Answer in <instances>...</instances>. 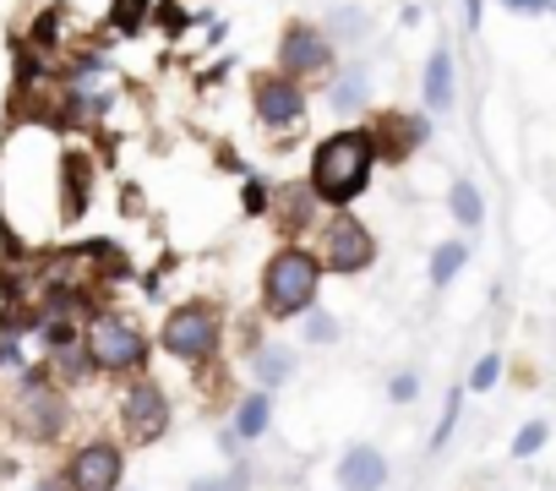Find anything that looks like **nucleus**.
<instances>
[{
  "label": "nucleus",
  "instance_id": "obj_1",
  "mask_svg": "<svg viewBox=\"0 0 556 491\" xmlns=\"http://www.w3.org/2000/svg\"><path fill=\"white\" fill-rule=\"evenodd\" d=\"M61 137L45 121L17 126L7 142H0V213H7V229L28 246L50 240L61 224Z\"/></svg>",
  "mask_w": 556,
  "mask_h": 491
},
{
  "label": "nucleus",
  "instance_id": "obj_2",
  "mask_svg": "<svg viewBox=\"0 0 556 491\" xmlns=\"http://www.w3.org/2000/svg\"><path fill=\"white\" fill-rule=\"evenodd\" d=\"M77 410H72V388H61L50 377V366H28L17 377V393L7 399V426L17 442L28 448H55L72 431Z\"/></svg>",
  "mask_w": 556,
  "mask_h": 491
},
{
  "label": "nucleus",
  "instance_id": "obj_3",
  "mask_svg": "<svg viewBox=\"0 0 556 491\" xmlns=\"http://www.w3.org/2000/svg\"><path fill=\"white\" fill-rule=\"evenodd\" d=\"M377 169V137L371 131H333L312 153V191L328 207H350Z\"/></svg>",
  "mask_w": 556,
  "mask_h": 491
},
{
  "label": "nucleus",
  "instance_id": "obj_4",
  "mask_svg": "<svg viewBox=\"0 0 556 491\" xmlns=\"http://www.w3.org/2000/svg\"><path fill=\"white\" fill-rule=\"evenodd\" d=\"M323 290V257H312L306 246H278L273 263L262 268V306L273 317H306Z\"/></svg>",
  "mask_w": 556,
  "mask_h": 491
},
{
  "label": "nucleus",
  "instance_id": "obj_5",
  "mask_svg": "<svg viewBox=\"0 0 556 491\" xmlns=\"http://www.w3.org/2000/svg\"><path fill=\"white\" fill-rule=\"evenodd\" d=\"M83 344H88L93 372H104V377H142V366H148V333L121 312H93L83 328Z\"/></svg>",
  "mask_w": 556,
  "mask_h": 491
},
{
  "label": "nucleus",
  "instance_id": "obj_6",
  "mask_svg": "<svg viewBox=\"0 0 556 491\" xmlns=\"http://www.w3.org/2000/svg\"><path fill=\"white\" fill-rule=\"evenodd\" d=\"M218 333H224L218 312H213L207 301H191V306H175V312L159 323V350H164L169 361H207V355L218 350Z\"/></svg>",
  "mask_w": 556,
  "mask_h": 491
},
{
  "label": "nucleus",
  "instance_id": "obj_7",
  "mask_svg": "<svg viewBox=\"0 0 556 491\" xmlns=\"http://www.w3.org/2000/svg\"><path fill=\"white\" fill-rule=\"evenodd\" d=\"M61 480H66V491H121L126 486V448L110 437H88L66 453Z\"/></svg>",
  "mask_w": 556,
  "mask_h": 491
},
{
  "label": "nucleus",
  "instance_id": "obj_8",
  "mask_svg": "<svg viewBox=\"0 0 556 491\" xmlns=\"http://www.w3.org/2000/svg\"><path fill=\"white\" fill-rule=\"evenodd\" d=\"M115 415H121V431H126V442H137V448L159 442V437L169 431V420H175V410H169V393H164L153 377H131V382H126V393L115 399Z\"/></svg>",
  "mask_w": 556,
  "mask_h": 491
},
{
  "label": "nucleus",
  "instance_id": "obj_9",
  "mask_svg": "<svg viewBox=\"0 0 556 491\" xmlns=\"http://www.w3.org/2000/svg\"><path fill=\"white\" fill-rule=\"evenodd\" d=\"M377 263V235L355 218V213H333L323 224V268L328 274H366Z\"/></svg>",
  "mask_w": 556,
  "mask_h": 491
},
{
  "label": "nucleus",
  "instance_id": "obj_10",
  "mask_svg": "<svg viewBox=\"0 0 556 491\" xmlns=\"http://www.w3.org/2000/svg\"><path fill=\"white\" fill-rule=\"evenodd\" d=\"M251 115L267 126V131H295L306 121V93L295 77H256L251 83Z\"/></svg>",
  "mask_w": 556,
  "mask_h": 491
},
{
  "label": "nucleus",
  "instance_id": "obj_11",
  "mask_svg": "<svg viewBox=\"0 0 556 491\" xmlns=\"http://www.w3.org/2000/svg\"><path fill=\"white\" fill-rule=\"evenodd\" d=\"M333 66V39L312 23H290L285 34H278V72L285 77H323Z\"/></svg>",
  "mask_w": 556,
  "mask_h": 491
},
{
  "label": "nucleus",
  "instance_id": "obj_12",
  "mask_svg": "<svg viewBox=\"0 0 556 491\" xmlns=\"http://www.w3.org/2000/svg\"><path fill=\"white\" fill-rule=\"evenodd\" d=\"M388 475H393V464H388V453H382L377 442H350V448L333 458L339 491H382Z\"/></svg>",
  "mask_w": 556,
  "mask_h": 491
},
{
  "label": "nucleus",
  "instance_id": "obj_13",
  "mask_svg": "<svg viewBox=\"0 0 556 491\" xmlns=\"http://www.w3.org/2000/svg\"><path fill=\"white\" fill-rule=\"evenodd\" d=\"M245 372L262 393H278V388H290L295 382V344L285 339H262L251 355H245Z\"/></svg>",
  "mask_w": 556,
  "mask_h": 491
},
{
  "label": "nucleus",
  "instance_id": "obj_14",
  "mask_svg": "<svg viewBox=\"0 0 556 491\" xmlns=\"http://www.w3.org/2000/svg\"><path fill=\"white\" fill-rule=\"evenodd\" d=\"M453 93H458V66H453V50L437 45L426 55V72H420V99H426L431 115H447L453 110Z\"/></svg>",
  "mask_w": 556,
  "mask_h": 491
},
{
  "label": "nucleus",
  "instance_id": "obj_15",
  "mask_svg": "<svg viewBox=\"0 0 556 491\" xmlns=\"http://www.w3.org/2000/svg\"><path fill=\"white\" fill-rule=\"evenodd\" d=\"M88 191H93V164L88 153H72L61 159V224H77L88 213Z\"/></svg>",
  "mask_w": 556,
  "mask_h": 491
},
{
  "label": "nucleus",
  "instance_id": "obj_16",
  "mask_svg": "<svg viewBox=\"0 0 556 491\" xmlns=\"http://www.w3.org/2000/svg\"><path fill=\"white\" fill-rule=\"evenodd\" d=\"M371 83H377L371 61H350V66H339V77L328 83V104H333L339 115H355V110L371 104Z\"/></svg>",
  "mask_w": 556,
  "mask_h": 491
},
{
  "label": "nucleus",
  "instance_id": "obj_17",
  "mask_svg": "<svg viewBox=\"0 0 556 491\" xmlns=\"http://www.w3.org/2000/svg\"><path fill=\"white\" fill-rule=\"evenodd\" d=\"M229 431L251 448V442H262L267 431H273V393H240L235 399V415H229Z\"/></svg>",
  "mask_w": 556,
  "mask_h": 491
},
{
  "label": "nucleus",
  "instance_id": "obj_18",
  "mask_svg": "<svg viewBox=\"0 0 556 491\" xmlns=\"http://www.w3.org/2000/svg\"><path fill=\"white\" fill-rule=\"evenodd\" d=\"M267 213L278 218V229H285V235H295V229L312 224V213H317V191H312V186H285V191L273 197Z\"/></svg>",
  "mask_w": 556,
  "mask_h": 491
},
{
  "label": "nucleus",
  "instance_id": "obj_19",
  "mask_svg": "<svg viewBox=\"0 0 556 491\" xmlns=\"http://www.w3.org/2000/svg\"><path fill=\"white\" fill-rule=\"evenodd\" d=\"M447 213H453V224H458V229L480 235V229H485V191H480L475 180H464V175H458V180L447 186Z\"/></svg>",
  "mask_w": 556,
  "mask_h": 491
},
{
  "label": "nucleus",
  "instance_id": "obj_20",
  "mask_svg": "<svg viewBox=\"0 0 556 491\" xmlns=\"http://www.w3.org/2000/svg\"><path fill=\"white\" fill-rule=\"evenodd\" d=\"M371 12L366 7H355V0H344V7H328V23H323V34L328 39H339V45H366L371 39Z\"/></svg>",
  "mask_w": 556,
  "mask_h": 491
},
{
  "label": "nucleus",
  "instance_id": "obj_21",
  "mask_svg": "<svg viewBox=\"0 0 556 491\" xmlns=\"http://www.w3.org/2000/svg\"><path fill=\"white\" fill-rule=\"evenodd\" d=\"M464 268H469V240H442V246H431V268H426L431 290H447Z\"/></svg>",
  "mask_w": 556,
  "mask_h": 491
},
{
  "label": "nucleus",
  "instance_id": "obj_22",
  "mask_svg": "<svg viewBox=\"0 0 556 491\" xmlns=\"http://www.w3.org/2000/svg\"><path fill=\"white\" fill-rule=\"evenodd\" d=\"M371 137H377V153H388V159H404V153H415V148H420V137H426V121L393 115V121H388V131L377 126Z\"/></svg>",
  "mask_w": 556,
  "mask_h": 491
},
{
  "label": "nucleus",
  "instance_id": "obj_23",
  "mask_svg": "<svg viewBox=\"0 0 556 491\" xmlns=\"http://www.w3.org/2000/svg\"><path fill=\"white\" fill-rule=\"evenodd\" d=\"M464 393H469L464 382H453V388H447V399H442V415H437V431H431V442H426L431 453H442V448L453 442V431H458V415H464Z\"/></svg>",
  "mask_w": 556,
  "mask_h": 491
},
{
  "label": "nucleus",
  "instance_id": "obj_24",
  "mask_svg": "<svg viewBox=\"0 0 556 491\" xmlns=\"http://www.w3.org/2000/svg\"><path fill=\"white\" fill-rule=\"evenodd\" d=\"M545 442H551V420L534 415V420H523V426L513 431V448H507V453H513V458H534Z\"/></svg>",
  "mask_w": 556,
  "mask_h": 491
},
{
  "label": "nucleus",
  "instance_id": "obj_25",
  "mask_svg": "<svg viewBox=\"0 0 556 491\" xmlns=\"http://www.w3.org/2000/svg\"><path fill=\"white\" fill-rule=\"evenodd\" d=\"M186 491H251V469H245V458H235L229 475H197V480H186Z\"/></svg>",
  "mask_w": 556,
  "mask_h": 491
},
{
  "label": "nucleus",
  "instance_id": "obj_26",
  "mask_svg": "<svg viewBox=\"0 0 556 491\" xmlns=\"http://www.w3.org/2000/svg\"><path fill=\"white\" fill-rule=\"evenodd\" d=\"M339 333H344V323L333 317V312H306V323H301V339L306 344H339Z\"/></svg>",
  "mask_w": 556,
  "mask_h": 491
},
{
  "label": "nucleus",
  "instance_id": "obj_27",
  "mask_svg": "<svg viewBox=\"0 0 556 491\" xmlns=\"http://www.w3.org/2000/svg\"><path fill=\"white\" fill-rule=\"evenodd\" d=\"M496 382H502V355H496V350H485V355L475 361V372H469V382H464V388H469V393H491Z\"/></svg>",
  "mask_w": 556,
  "mask_h": 491
},
{
  "label": "nucleus",
  "instance_id": "obj_28",
  "mask_svg": "<svg viewBox=\"0 0 556 491\" xmlns=\"http://www.w3.org/2000/svg\"><path fill=\"white\" fill-rule=\"evenodd\" d=\"M148 12H153V0H115V28L121 34H137Z\"/></svg>",
  "mask_w": 556,
  "mask_h": 491
},
{
  "label": "nucleus",
  "instance_id": "obj_29",
  "mask_svg": "<svg viewBox=\"0 0 556 491\" xmlns=\"http://www.w3.org/2000/svg\"><path fill=\"white\" fill-rule=\"evenodd\" d=\"M240 202H245V213H267V207H273V191H267V180H256V175H251V180L240 186Z\"/></svg>",
  "mask_w": 556,
  "mask_h": 491
},
{
  "label": "nucleus",
  "instance_id": "obj_30",
  "mask_svg": "<svg viewBox=\"0 0 556 491\" xmlns=\"http://www.w3.org/2000/svg\"><path fill=\"white\" fill-rule=\"evenodd\" d=\"M388 399H393V404H415V399H420V377H415V372H393Z\"/></svg>",
  "mask_w": 556,
  "mask_h": 491
},
{
  "label": "nucleus",
  "instance_id": "obj_31",
  "mask_svg": "<svg viewBox=\"0 0 556 491\" xmlns=\"http://www.w3.org/2000/svg\"><path fill=\"white\" fill-rule=\"evenodd\" d=\"M153 17H159V28H169V34H180V28H186V12L175 7V0H164V7H153Z\"/></svg>",
  "mask_w": 556,
  "mask_h": 491
},
{
  "label": "nucleus",
  "instance_id": "obj_32",
  "mask_svg": "<svg viewBox=\"0 0 556 491\" xmlns=\"http://www.w3.org/2000/svg\"><path fill=\"white\" fill-rule=\"evenodd\" d=\"M507 12H518V17H545V0H502Z\"/></svg>",
  "mask_w": 556,
  "mask_h": 491
},
{
  "label": "nucleus",
  "instance_id": "obj_33",
  "mask_svg": "<svg viewBox=\"0 0 556 491\" xmlns=\"http://www.w3.org/2000/svg\"><path fill=\"white\" fill-rule=\"evenodd\" d=\"M28 491H66V480H61V475H39Z\"/></svg>",
  "mask_w": 556,
  "mask_h": 491
},
{
  "label": "nucleus",
  "instance_id": "obj_34",
  "mask_svg": "<svg viewBox=\"0 0 556 491\" xmlns=\"http://www.w3.org/2000/svg\"><path fill=\"white\" fill-rule=\"evenodd\" d=\"M0 426H7V399H0Z\"/></svg>",
  "mask_w": 556,
  "mask_h": 491
},
{
  "label": "nucleus",
  "instance_id": "obj_35",
  "mask_svg": "<svg viewBox=\"0 0 556 491\" xmlns=\"http://www.w3.org/2000/svg\"><path fill=\"white\" fill-rule=\"evenodd\" d=\"M545 7H556V0H545Z\"/></svg>",
  "mask_w": 556,
  "mask_h": 491
},
{
  "label": "nucleus",
  "instance_id": "obj_36",
  "mask_svg": "<svg viewBox=\"0 0 556 491\" xmlns=\"http://www.w3.org/2000/svg\"><path fill=\"white\" fill-rule=\"evenodd\" d=\"M121 491H126V486H121Z\"/></svg>",
  "mask_w": 556,
  "mask_h": 491
}]
</instances>
